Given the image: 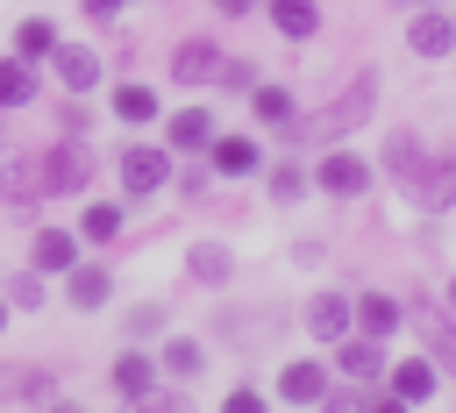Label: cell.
Wrapping results in <instances>:
<instances>
[{"instance_id":"obj_17","label":"cell","mask_w":456,"mask_h":413,"mask_svg":"<svg viewBox=\"0 0 456 413\" xmlns=\"http://www.w3.org/2000/svg\"><path fill=\"white\" fill-rule=\"evenodd\" d=\"M249 100H256V121L292 128V93H285V85H249Z\"/></svg>"},{"instance_id":"obj_26","label":"cell","mask_w":456,"mask_h":413,"mask_svg":"<svg viewBox=\"0 0 456 413\" xmlns=\"http://www.w3.org/2000/svg\"><path fill=\"white\" fill-rule=\"evenodd\" d=\"M192 278H228V249L221 242H200L192 249Z\"/></svg>"},{"instance_id":"obj_12","label":"cell","mask_w":456,"mask_h":413,"mask_svg":"<svg viewBox=\"0 0 456 413\" xmlns=\"http://www.w3.org/2000/svg\"><path fill=\"white\" fill-rule=\"evenodd\" d=\"M399 313H406V306H399V299H385V292H363V299H356L363 335H392V328H399Z\"/></svg>"},{"instance_id":"obj_29","label":"cell","mask_w":456,"mask_h":413,"mask_svg":"<svg viewBox=\"0 0 456 413\" xmlns=\"http://www.w3.org/2000/svg\"><path fill=\"white\" fill-rule=\"evenodd\" d=\"M271 192H278V199H299V192H306V178H299L292 164H278V171H271Z\"/></svg>"},{"instance_id":"obj_7","label":"cell","mask_w":456,"mask_h":413,"mask_svg":"<svg viewBox=\"0 0 456 413\" xmlns=\"http://www.w3.org/2000/svg\"><path fill=\"white\" fill-rule=\"evenodd\" d=\"M114 392H121V399H150V392H157V370H150V356H135V349H128V356L114 363Z\"/></svg>"},{"instance_id":"obj_27","label":"cell","mask_w":456,"mask_h":413,"mask_svg":"<svg viewBox=\"0 0 456 413\" xmlns=\"http://www.w3.org/2000/svg\"><path fill=\"white\" fill-rule=\"evenodd\" d=\"M164 370L171 377H192L200 370V342H164Z\"/></svg>"},{"instance_id":"obj_9","label":"cell","mask_w":456,"mask_h":413,"mask_svg":"<svg viewBox=\"0 0 456 413\" xmlns=\"http://www.w3.org/2000/svg\"><path fill=\"white\" fill-rule=\"evenodd\" d=\"M171 71H178L185 85H200V78H214V71H221V50H214V43H185V50L171 57Z\"/></svg>"},{"instance_id":"obj_31","label":"cell","mask_w":456,"mask_h":413,"mask_svg":"<svg viewBox=\"0 0 456 413\" xmlns=\"http://www.w3.org/2000/svg\"><path fill=\"white\" fill-rule=\"evenodd\" d=\"M157 320H164V306H135V313H128V328H135V335H150Z\"/></svg>"},{"instance_id":"obj_18","label":"cell","mask_w":456,"mask_h":413,"mask_svg":"<svg viewBox=\"0 0 456 413\" xmlns=\"http://www.w3.org/2000/svg\"><path fill=\"white\" fill-rule=\"evenodd\" d=\"M335 363H342V377H378V363H385V356H378V342L363 335V342H342V349H335Z\"/></svg>"},{"instance_id":"obj_22","label":"cell","mask_w":456,"mask_h":413,"mask_svg":"<svg viewBox=\"0 0 456 413\" xmlns=\"http://www.w3.org/2000/svg\"><path fill=\"white\" fill-rule=\"evenodd\" d=\"M114 114H121V121H150V114H157V93H150V85H114Z\"/></svg>"},{"instance_id":"obj_10","label":"cell","mask_w":456,"mask_h":413,"mask_svg":"<svg viewBox=\"0 0 456 413\" xmlns=\"http://www.w3.org/2000/svg\"><path fill=\"white\" fill-rule=\"evenodd\" d=\"M50 57H57V78H64L71 93H86V85L100 78V57H93V50H78V43H71V50H50Z\"/></svg>"},{"instance_id":"obj_8","label":"cell","mask_w":456,"mask_h":413,"mask_svg":"<svg viewBox=\"0 0 456 413\" xmlns=\"http://www.w3.org/2000/svg\"><path fill=\"white\" fill-rule=\"evenodd\" d=\"M435 392V363H420V356H406V363H392V399L406 406V399H428Z\"/></svg>"},{"instance_id":"obj_11","label":"cell","mask_w":456,"mask_h":413,"mask_svg":"<svg viewBox=\"0 0 456 413\" xmlns=\"http://www.w3.org/2000/svg\"><path fill=\"white\" fill-rule=\"evenodd\" d=\"M306 320H314V335H321V342H342V328H349V299H342V292H321Z\"/></svg>"},{"instance_id":"obj_15","label":"cell","mask_w":456,"mask_h":413,"mask_svg":"<svg viewBox=\"0 0 456 413\" xmlns=\"http://www.w3.org/2000/svg\"><path fill=\"white\" fill-rule=\"evenodd\" d=\"M28 100H36V71L21 57H7L0 64V107H28Z\"/></svg>"},{"instance_id":"obj_13","label":"cell","mask_w":456,"mask_h":413,"mask_svg":"<svg viewBox=\"0 0 456 413\" xmlns=\"http://www.w3.org/2000/svg\"><path fill=\"white\" fill-rule=\"evenodd\" d=\"M171 142H178V150H200V142H214V114H207V107H185V114H171Z\"/></svg>"},{"instance_id":"obj_4","label":"cell","mask_w":456,"mask_h":413,"mask_svg":"<svg viewBox=\"0 0 456 413\" xmlns=\"http://www.w3.org/2000/svg\"><path fill=\"white\" fill-rule=\"evenodd\" d=\"M321 185L349 199V192H363V185H370V164H363V157H349V150H335V157L321 164Z\"/></svg>"},{"instance_id":"obj_5","label":"cell","mask_w":456,"mask_h":413,"mask_svg":"<svg viewBox=\"0 0 456 413\" xmlns=\"http://www.w3.org/2000/svg\"><path fill=\"white\" fill-rule=\"evenodd\" d=\"M406 43H413L420 57H442V50L456 43V21H449V14H420V21L406 28Z\"/></svg>"},{"instance_id":"obj_28","label":"cell","mask_w":456,"mask_h":413,"mask_svg":"<svg viewBox=\"0 0 456 413\" xmlns=\"http://www.w3.org/2000/svg\"><path fill=\"white\" fill-rule=\"evenodd\" d=\"M214 78H221L228 93H249V85H256V71H249V64H228V57H221V71H214Z\"/></svg>"},{"instance_id":"obj_25","label":"cell","mask_w":456,"mask_h":413,"mask_svg":"<svg viewBox=\"0 0 456 413\" xmlns=\"http://www.w3.org/2000/svg\"><path fill=\"white\" fill-rule=\"evenodd\" d=\"M107 292H114V285H107V271H78V263H71V299H78V306H100Z\"/></svg>"},{"instance_id":"obj_21","label":"cell","mask_w":456,"mask_h":413,"mask_svg":"<svg viewBox=\"0 0 456 413\" xmlns=\"http://www.w3.org/2000/svg\"><path fill=\"white\" fill-rule=\"evenodd\" d=\"M78 235H86V242H114V235H121V206L93 199V206H86V221H78Z\"/></svg>"},{"instance_id":"obj_33","label":"cell","mask_w":456,"mask_h":413,"mask_svg":"<svg viewBox=\"0 0 456 413\" xmlns=\"http://www.w3.org/2000/svg\"><path fill=\"white\" fill-rule=\"evenodd\" d=\"M214 7H221V14H249V0H214Z\"/></svg>"},{"instance_id":"obj_16","label":"cell","mask_w":456,"mask_h":413,"mask_svg":"<svg viewBox=\"0 0 456 413\" xmlns=\"http://www.w3.org/2000/svg\"><path fill=\"white\" fill-rule=\"evenodd\" d=\"M413 320H420V335H428V349H435V356H442V363L456 370V328H449V320H442L435 306H413Z\"/></svg>"},{"instance_id":"obj_30","label":"cell","mask_w":456,"mask_h":413,"mask_svg":"<svg viewBox=\"0 0 456 413\" xmlns=\"http://www.w3.org/2000/svg\"><path fill=\"white\" fill-rule=\"evenodd\" d=\"M14 306H43V271H36V278H21V285H14Z\"/></svg>"},{"instance_id":"obj_34","label":"cell","mask_w":456,"mask_h":413,"mask_svg":"<svg viewBox=\"0 0 456 413\" xmlns=\"http://www.w3.org/2000/svg\"><path fill=\"white\" fill-rule=\"evenodd\" d=\"M0 328H7V306H0Z\"/></svg>"},{"instance_id":"obj_6","label":"cell","mask_w":456,"mask_h":413,"mask_svg":"<svg viewBox=\"0 0 456 413\" xmlns=\"http://www.w3.org/2000/svg\"><path fill=\"white\" fill-rule=\"evenodd\" d=\"M28 256H36V271H71V263H78V242H71L64 228H43Z\"/></svg>"},{"instance_id":"obj_24","label":"cell","mask_w":456,"mask_h":413,"mask_svg":"<svg viewBox=\"0 0 456 413\" xmlns=\"http://www.w3.org/2000/svg\"><path fill=\"white\" fill-rule=\"evenodd\" d=\"M14 50H21V57H50V50H57V28H50V21H21V28H14Z\"/></svg>"},{"instance_id":"obj_2","label":"cell","mask_w":456,"mask_h":413,"mask_svg":"<svg viewBox=\"0 0 456 413\" xmlns=\"http://www.w3.org/2000/svg\"><path fill=\"white\" fill-rule=\"evenodd\" d=\"M86 171H93V157H86L78 142H64V150H50V157H43V192H78V185H86Z\"/></svg>"},{"instance_id":"obj_32","label":"cell","mask_w":456,"mask_h":413,"mask_svg":"<svg viewBox=\"0 0 456 413\" xmlns=\"http://www.w3.org/2000/svg\"><path fill=\"white\" fill-rule=\"evenodd\" d=\"M114 7H121V0H86V14H93V21H114Z\"/></svg>"},{"instance_id":"obj_19","label":"cell","mask_w":456,"mask_h":413,"mask_svg":"<svg viewBox=\"0 0 456 413\" xmlns=\"http://www.w3.org/2000/svg\"><path fill=\"white\" fill-rule=\"evenodd\" d=\"M271 21H278L285 36H314V28H321V14H314V0H271Z\"/></svg>"},{"instance_id":"obj_23","label":"cell","mask_w":456,"mask_h":413,"mask_svg":"<svg viewBox=\"0 0 456 413\" xmlns=\"http://www.w3.org/2000/svg\"><path fill=\"white\" fill-rule=\"evenodd\" d=\"M0 399H50L43 370H0Z\"/></svg>"},{"instance_id":"obj_14","label":"cell","mask_w":456,"mask_h":413,"mask_svg":"<svg viewBox=\"0 0 456 413\" xmlns=\"http://www.w3.org/2000/svg\"><path fill=\"white\" fill-rule=\"evenodd\" d=\"M278 392H285V399H328V377H321L314 363H285V370H278Z\"/></svg>"},{"instance_id":"obj_36","label":"cell","mask_w":456,"mask_h":413,"mask_svg":"<svg viewBox=\"0 0 456 413\" xmlns=\"http://www.w3.org/2000/svg\"><path fill=\"white\" fill-rule=\"evenodd\" d=\"M399 7H406V0H399Z\"/></svg>"},{"instance_id":"obj_20","label":"cell","mask_w":456,"mask_h":413,"mask_svg":"<svg viewBox=\"0 0 456 413\" xmlns=\"http://www.w3.org/2000/svg\"><path fill=\"white\" fill-rule=\"evenodd\" d=\"M214 171H228V178H235V171H256V142L221 135V142H214Z\"/></svg>"},{"instance_id":"obj_1","label":"cell","mask_w":456,"mask_h":413,"mask_svg":"<svg viewBox=\"0 0 456 413\" xmlns=\"http://www.w3.org/2000/svg\"><path fill=\"white\" fill-rule=\"evenodd\" d=\"M363 114H370V71H363V78H356V85H349V93H342V100H335V107H328L321 121H292V135H314V142H328V135L356 128Z\"/></svg>"},{"instance_id":"obj_35","label":"cell","mask_w":456,"mask_h":413,"mask_svg":"<svg viewBox=\"0 0 456 413\" xmlns=\"http://www.w3.org/2000/svg\"><path fill=\"white\" fill-rule=\"evenodd\" d=\"M449 299H456V285H449Z\"/></svg>"},{"instance_id":"obj_3","label":"cell","mask_w":456,"mask_h":413,"mask_svg":"<svg viewBox=\"0 0 456 413\" xmlns=\"http://www.w3.org/2000/svg\"><path fill=\"white\" fill-rule=\"evenodd\" d=\"M171 178V157L164 150H121V185L128 192H157Z\"/></svg>"}]
</instances>
